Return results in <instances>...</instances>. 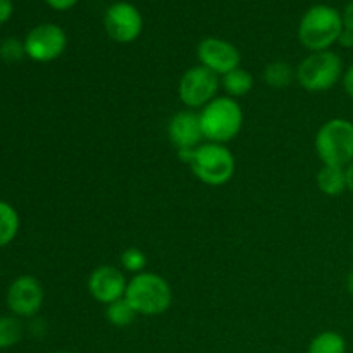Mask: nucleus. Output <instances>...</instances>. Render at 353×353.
<instances>
[{
	"label": "nucleus",
	"instance_id": "obj_1",
	"mask_svg": "<svg viewBox=\"0 0 353 353\" xmlns=\"http://www.w3.org/2000/svg\"><path fill=\"white\" fill-rule=\"evenodd\" d=\"M343 30V17L340 10L317 3L303 14L299 24V40L310 52L330 50L331 45L338 43Z\"/></svg>",
	"mask_w": 353,
	"mask_h": 353
},
{
	"label": "nucleus",
	"instance_id": "obj_2",
	"mask_svg": "<svg viewBox=\"0 0 353 353\" xmlns=\"http://www.w3.org/2000/svg\"><path fill=\"white\" fill-rule=\"evenodd\" d=\"M203 138L212 143H223L234 140L243 128V110L236 99L216 97L200 110Z\"/></svg>",
	"mask_w": 353,
	"mask_h": 353
},
{
	"label": "nucleus",
	"instance_id": "obj_3",
	"mask_svg": "<svg viewBox=\"0 0 353 353\" xmlns=\"http://www.w3.org/2000/svg\"><path fill=\"white\" fill-rule=\"evenodd\" d=\"M124 299L131 303L138 316H161L171 307L172 290L162 276L143 271L128 281Z\"/></svg>",
	"mask_w": 353,
	"mask_h": 353
},
{
	"label": "nucleus",
	"instance_id": "obj_4",
	"mask_svg": "<svg viewBox=\"0 0 353 353\" xmlns=\"http://www.w3.org/2000/svg\"><path fill=\"white\" fill-rule=\"evenodd\" d=\"M314 145L324 165L347 168L353 162V123L343 117L330 119L319 128Z\"/></svg>",
	"mask_w": 353,
	"mask_h": 353
},
{
	"label": "nucleus",
	"instance_id": "obj_5",
	"mask_svg": "<svg viewBox=\"0 0 353 353\" xmlns=\"http://www.w3.org/2000/svg\"><path fill=\"white\" fill-rule=\"evenodd\" d=\"M343 72V61L336 52H312L296 68V81L307 92H326L341 81Z\"/></svg>",
	"mask_w": 353,
	"mask_h": 353
},
{
	"label": "nucleus",
	"instance_id": "obj_6",
	"mask_svg": "<svg viewBox=\"0 0 353 353\" xmlns=\"http://www.w3.org/2000/svg\"><path fill=\"white\" fill-rule=\"evenodd\" d=\"M190 169L199 181L209 186H223L234 176V155L226 145L207 141L196 147Z\"/></svg>",
	"mask_w": 353,
	"mask_h": 353
},
{
	"label": "nucleus",
	"instance_id": "obj_7",
	"mask_svg": "<svg viewBox=\"0 0 353 353\" xmlns=\"http://www.w3.org/2000/svg\"><path fill=\"white\" fill-rule=\"evenodd\" d=\"M219 76L203 65H193L183 72L178 83L179 100L188 109H203L219 92Z\"/></svg>",
	"mask_w": 353,
	"mask_h": 353
},
{
	"label": "nucleus",
	"instance_id": "obj_8",
	"mask_svg": "<svg viewBox=\"0 0 353 353\" xmlns=\"http://www.w3.org/2000/svg\"><path fill=\"white\" fill-rule=\"evenodd\" d=\"M65 47H68L65 31L54 23L38 24L24 38L26 57L34 62H41V64L61 57Z\"/></svg>",
	"mask_w": 353,
	"mask_h": 353
},
{
	"label": "nucleus",
	"instance_id": "obj_9",
	"mask_svg": "<svg viewBox=\"0 0 353 353\" xmlns=\"http://www.w3.org/2000/svg\"><path fill=\"white\" fill-rule=\"evenodd\" d=\"M105 33L117 43H133L143 31V17L130 2H114L103 14Z\"/></svg>",
	"mask_w": 353,
	"mask_h": 353
},
{
	"label": "nucleus",
	"instance_id": "obj_10",
	"mask_svg": "<svg viewBox=\"0 0 353 353\" xmlns=\"http://www.w3.org/2000/svg\"><path fill=\"white\" fill-rule=\"evenodd\" d=\"M43 286L33 276H19L7 290V307L19 319H30L40 312L43 305Z\"/></svg>",
	"mask_w": 353,
	"mask_h": 353
},
{
	"label": "nucleus",
	"instance_id": "obj_11",
	"mask_svg": "<svg viewBox=\"0 0 353 353\" xmlns=\"http://www.w3.org/2000/svg\"><path fill=\"white\" fill-rule=\"evenodd\" d=\"M196 55H199L200 65L210 69L217 76L234 71L240 68L241 62L240 50L231 41L216 37L203 38L196 47Z\"/></svg>",
	"mask_w": 353,
	"mask_h": 353
},
{
	"label": "nucleus",
	"instance_id": "obj_12",
	"mask_svg": "<svg viewBox=\"0 0 353 353\" xmlns=\"http://www.w3.org/2000/svg\"><path fill=\"white\" fill-rule=\"evenodd\" d=\"M128 281L123 271L114 265H100V268L93 269L88 278L90 295L103 305L124 299Z\"/></svg>",
	"mask_w": 353,
	"mask_h": 353
},
{
	"label": "nucleus",
	"instance_id": "obj_13",
	"mask_svg": "<svg viewBox=\"0 0 353 353\" xmlns=\"http://www.w3.org/2000/svg\"><path fill=\"white\" fill-rule=\"evenodd\" d=\"M169 140L176 150L181 148H196L202 145L203 131L200 124V116L193 110H181L174 114L168 126Z\"/></svg>",
	"mask_w": 353,
	"mask_h": 353
},
{
	"label": "nucleus",
	"instance_id": "obj_14",
	"mask_svg": "<svg viewBox=\"0 0 353 353\" xmlns=\"http://www.w3.org/2000/svg\"><path fill=\"white\" fill-rule=\"evenodd\" d=\"M317 186L321 192L327 196H340L341 193L347 192V174L345 168L338 165H323L317 172Z\"/></svg>",
	"mask_w": 353,
	"mask_h": 353
},
{
	"label": "nucleus",
	"instance_id": "obj_15",
	"mask_svg": "<svg viewBox=\"0 0 353 353\" xmlns=\"http://www.w3.org/2000/svg\"><path fill=\"white\" fill-rule=\"evenodd\" d=\"M223 88L231 99L245 97L254 88V76L247 69L238 68L223 76Z\"/></svg>",
	"mask_w": 353,
	"mask_h": 353
},
{
	"label": "nucleus",
	"instance_id": "obj_16",
	"mask_svg": "<svg viewBox=\"0 0 353 353\" xmlns=\"http://www.w3.org/2000/svg\"><path fill=\"white\" fill-rule=\"evenodd\" d=\"M19 214L10 203L0 200V248L12 243L19 233Z\"/></svg>",
	"mask_w": 353,
	"mask_h": 353
},
{
	"label": "nucleus",
	"instance_id": "obj_17",
	"mask_svg": "<svg viewBox=\"0 0 353 353\" xmlns=\"http://www.w3.org/2000/svg\"><path fill=\"white\" fill-rule=\"evenodd\" d=\"M296 79V69H293L288 62L274 61L269 62L264 69V81L265 85L272 88H286Z\"/></svg>",
	"mask_w": 353,
	"mask_h": 353
},
{
	"label": "nucleus",
	"instance_id": "obj_18",
	"mask_svg": "<svg viewBox=\"0 0 353 353\" xmlns=\"http://www.w3.org/2000/svg\"><path fill=\"white\" fill-rule=\"evenodd\" d=\"M307 353H347V341L336 331H323L312 338Z\"/></svg>",
	"mask_w": 353,
	"mask_h": 353
},
{
	"label": "nucleus",
	"instance_id": "obj_19",
	"mask_svg": "<svg viewBox=\"0 0 353 353\" xmlns=\"http://www.w3.org/2000/svg\"><path fill=\"white\" fill-rule=\"evenodd\" d=\"M24 326L17 316H0V350L12 348L23 340Z\"/></svg>",
	"mask_w": 353,
	"mask_h": 353
},
{
	"label": "nucleus",
	"instance_id": "obj_20",
	"mask_svg": "<svg viewBox=\"0 0 353 353\" xmlns=\"http://www.w3.org/2000/svg\"><path fill=\"white\" fill-rule=\"evenodd\" d=\"M137 310L131 307V303L126 299H121L117 302H112L107 305L105 317L112 326L116 327H128L137 319Z\"/></svg>",
	"mask_w": 353,
	"mask_h": 353
},
{
	"label": "nucleus",
	"instance_id": "obj_21",
	"mask_svg": "<svg viewBox=\"0 0 353 353\" xmlns=\"http://www.w3.org/2000/svg\"><path fill=\"white\" fill-rule=\"evenodd\" d=\"M121 264H123L124 271L133 272V274H140L143 272L145 265H147V255L137 247H128L126 250L121 254Z\"/></svg>",
	"mask_w": 353,
	"mask_h": 353
},
{
	"label": "nucleus",
	"instance_id": "obj_22",
	"mask_svg": "<svg viewBox=\"0 0 353 353\" xmlns=\"http://www.w3.org/2000/svg\"><path fill=\"white\" fill-rule=\"evenodd\" d=\"M24 55H26L24 41H19L17 38H6V40L0 43V59H2L3 62L14 64V62H19Z\"/></svg>",
	"mask_w": 353,
	"mask_h": 353
},
{
	"label": "nucleus",
	"instance_id": "obj_23",
	"mask_svg": "<svg viewBox=\"0 0 353 353\" xmlns=\"http://www.w3.org/2000/svg\"><path fill=\"white\" fill-rule=\"evenodd\" d=\"M45 2H47L54 10H61V12H64V10L72 9L79 0H45Z\"/></svg>",
	"mask_w": 353,
	"mask_h": 353
},
{
	"label": "nucleus",
	"instance_id": "obj_24",
	"mask_svg": "<svg viewBox=\"0 0 353 353\" xmlns=\"http://www.w3.org/2000/svg\"><path fill=\"white\" fill-rule=\"evenodd\" d=\"M12 10H14L12 0H0V24L9 21V17L12 16Z\"/></svg>",
	"mask_w": 353,
	"mask_h": 353
},
{
	"label": "nucleus",
	"instance_id": "obj_25",
	"mask_svg": "<svg viewBox=\"0 0 353 353\" xmlns=\"http://www.w3.org/2000/svg\"><path fill=\"white\" fill-rule=\"evenodd\" d=\"M341 83H343V88L345 92H347V95L350 97V99H353V64L343 72Z\"/></svg>",
	"mask_w": 353,
	"mask_h": 353
},
{
	"label": "nucleus",
	"instance_id": "obj_26",
	"mask_svg": "<svg viewBox=\"0 0 353 353\" xmlns=\"http://www.w3.org/2000/svg\"><path fill=\"white\" fill-rule=\"evenodd\" d=\"M341 17H343L345 30L353 31V0H352L350 3H348L347 7H345V10H343V14H341Z\"/></svg>",
	"mask_w": 353,
	"mask_h": 353
},
{
	"label": "nucleus",
	"instance_id": "obj_27",
	"mask_svg": "<svg viewBox=\"0 0 353 353\" xmlns=\"http://www.w3.org/2000/svg\"><path fill=\"white\" fill-rule=\"evenodd\" d=\"M338 43H340L343 48H353V31L343 30V33L340 34Z\"/></svg>",
	"mask_w": 353,
	"mask_h": 353
},
{
	"label": "nucleus",
	"instance_id": "obj_28",
	"mask_svg": "<svg viewBox=\"0 0 353 353\" xmlns=\"http://www.w3.org/2000/svg\"><path fill=\"white\" fill-rule=\"evenodd\" d=\"M345 174H347V190L353 193V162L345 168Z\"/></svg>",
	"mask_w": 353,
	"mask_h": 353
},
{
	"label": "nucleus",
	"instance_id": "obj_29",
	"mask_svg": "<svg viewBox=\"0 0 353 353\" xmlns=\"http://www.w3.org/2000/svg\"><path fill=\"white\" fill-rule=\"evenodd\" d=\"M347 290L350 295H353V269L348 272V276H347Z\"/></svg>",
	"mask_w": 353,
	"mask_h": 353
},
{
	"label": "nucleus",
	"instance_id": "obj_30",
	"mask_svg": "<svg viewBox=\"0 0 353 353\" xmlns=\"http://www.w3.org/2000/svg\"><path fill=\"white\" fill-rule=\"evenodd\" d=\"M55 353H71V352H55Z\"/></svg>",
	"mask_w": 353,
	"mask_h": 353
},
{
	"label": "nucleus",
	"instance_id": "obj_31",
	"mask_svg": "<svg viewBox=\"0 0 353 353\" xmlns=\"http://www.w3.org/2000/svg\"><path fill=\"white\" fill-rule=\"evenodd\" d=\"M352 255H353V245H352Z\"/></svg>",
	"mask_w": 353,
	"mask_h": 353
}]
</instances>
